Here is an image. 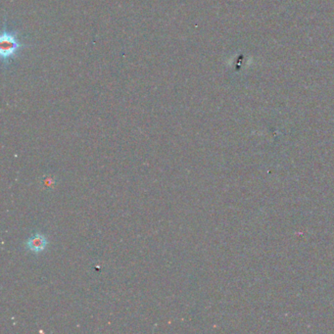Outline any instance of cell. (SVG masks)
Returning <instances> with one entry per match:
<instances>
[{
    "label": "cell",
    "mask_w": 334,
    "mask_h": 334,
    "mask_svg": "<svg viewBox=\"0 0 334 334\" xmlns=\"http://www.w3.org/2000/svg\"><path fill=\"white\" fill-rule=\"evenodd\" d=\"M18 47V42L11 35H3L1 41V53L3 57L11 56Z\"/></svg>",
    "instance_id": "obj_1"
},
{
    "label": "cell",
    "mask_w": 334,
    "mask_h": 334,
    "mask_svg": "<svg viewBox=\"0 0 334 334\" xmlns=\"http://www.w3.org/2000/svg\"><path fill=\"white\" fill-rule=\"evenodd\" d=\"M47 245V240L44 235L41 233H36L27 241V247L29 250L39 253L45 249Z\"/></svg>",
    "instance_id": "obj_2"
}]
</instances>
